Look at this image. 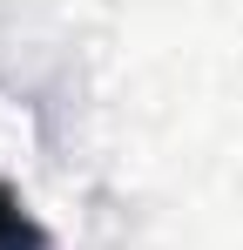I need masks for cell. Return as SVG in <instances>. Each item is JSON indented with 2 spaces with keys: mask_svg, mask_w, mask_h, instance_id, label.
<instances>
[{
  "mask_svg": "<svg viewBox=\"0 0 243 250\" xmlns=\"http://www.w3.org/2000/svg\"><path fill=\"white\" fill-rule=\"evenodd\" d=\"M0 250H47V230L34 223V209L0 183Z\"/></svg>",
  "mask_w": 243,
  "mask_h": 250,
  "instance_id": "obj_1",
  "label": "cell"
}]
</instances>
